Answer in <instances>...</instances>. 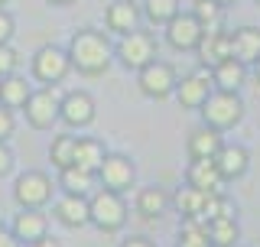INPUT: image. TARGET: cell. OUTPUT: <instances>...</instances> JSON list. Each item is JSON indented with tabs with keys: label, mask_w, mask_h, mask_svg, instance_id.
Wrapping results in <instances>:
<instances>
[{
	"label": "cell",
	"mask_w": 260,
	"mask_h": 247,
	"mask_svg": "<svg viewBox=\"0 0 260 247\" xmlns=\"http://www.w3.org/2000/svg\"><path fill=\"white\" fill-rule=\"evenodd\" d=\"M221 146H224V143H221V134L202 123L199 130H192V134H189L185 150H189V160H215Z\"/></svg>",
	"instance_id": "19"
},
{
	"label": "cell",
	"mask_w": 260,
	"mask_h": 247,
	"mask_svg": "<svg viewBox=\"0 0 260 247\" xmlns=\"http://www.w3.org/2000/svg\"><path fill=\"white\" fill-rule=\"evenodd\" d=\"M10 36H13V16L0 7V43H10Z\"/></svg>",
	"instance_id": "34"
},
{
	"label": "cell",
	"mask_w": 260,
	"mask_h": 247,
	"mask_svg": "<svg viewBox=\"0 0 260 247\" xmlns=\"http://www.w3.org/2000/svg\"><path fill=\"white\" fill-rule=\"evenodd\" d=\"M257 4H260V0H257Z\"/></svg>",
	"instance_id": "43"
},
{
	"label": "cell",
	"mask_w": 260,
	"mask_h": 247,
	"mask_svg": "<svg viewBox=\"0 0 260 247\" xmlns=\"http://www.w3.org/2000/svg\"><path fill=\"white\" fill-rule=\"evenodd\" d=\"M4 4H7V0H0V7H4Z\"/></svg>",
	"instance_id": "42"
},
{
	"label": "cell",
	"mask_w": 260,
	"mask_h": 247,
	"mask_svg": "<svg viewBox=\"0 0 260 247\" xmlns=\"http://www.w3.org/2000/svg\"><path fill=\"white\" fill-rule=\"evenodd\" d=\"M231 55L244 65L260 62V29L257 26H241L231 33Z\"/></svg>",
	"instance_id": "18"
},
{
	"label": "cell",
	"mask_w": 260,
	"mask_h": 247,
	"mask_svg": "<svg viewBox=\"0 0 260 247\" xmlns=\"http://www.w3.org/2000/svg\"><path fill=\"white\" fill-rule=\"evenodd\" d=\"M104 156H108V150H104L101 140H94V137H78L75 140V166H81V169H88V172L98 176Z\"/></svg>",
	"instance_id": "23"
},
{
	"label": "cell",
	"mask_w": 260,
	"mask_h": 247,
	"mask_svg": "<svg viewBox=\"0 0 260 247\" xmlns=\"http://www.w3.org/2000/svg\"><path fill=\"white\" fill-rule=\"evenodd\" d=\"M137 85H140V91H143L146 98H153V101H162V98L176 95L179 75H176V69H173L169 62L153 59L150 65H143V69L137 72Z\"/></svg>",
	"instance_id": "5"
},
{
	"label": "cell",
	"mask_w": 260,
	"mask_h": 247,
	"mask_svg": "<svg viewBox=\"0 0 260 247\" xmlns=\"http://www.w3.org/2000/svg\"><path fill=\"white\" fill-rule=\"evenodd\" d=\"M29 95H32V88L26 85V78H20L16 72L7 75V78H0V104H4V108H10V111L23 108V104L29 101Z\"/></svg>",
	"instance_id": "25"
},
{
	"label": "cell",
	"mask_w": 260,
	"mask_h": 247,
	"mask_svg": "<svg viewBox=\"0 0 260 247\" xmlns=\"http://www.w3.org/2000/svg\"><path fill=\"white\" fill-rule=\"evenodd\" d=\"M202 120H205V127L211 130H228V127H234L241 117H244V101H241V95L238 91H211L208 95V101L202 104Z\"/></svg>",
	"instance_id": "3"
},
{
	"label": "cell",
	"mask_w": 260,
	"mask_h": 247,
	"mask_svg": "<svg viewBox=\"0 0 260 247\" xmlns=\"http://www.w3.org/2000/svg\"><path fill=\"white\" fill-rule=\"evenodd\" d=\"M202 23L195 20L192 13H182L179 10L173 20L166 23V43L173 46V49H179V52H192V49H199V43H202Z\"/></svg>",
	"instance_id": "10"
},
{
	"label": "cell",
	"mask_w": 260,
	"mask_h": 247,
	"mask_svg": "<svg viewBox=\"0 0 260 247\" xmlns=\"http://www.w3.org/2000/svg\"><path fill=\"white\" fill-rule=\"evenodd\" d=\"M10 169H13V153H10L7 143H0V179L10 176Z\"/></svg>",
	"instance_id": "35"
},
{
	"label": "cell",
	"mask_w": 260,
	"mask_h": 247,
	"mask_svg": "<svg viewBox=\"0 0 260 247\" xmlns=\"http://www.w3.org/2000/svg\"><path fill=\"white\" fill-rule=\"evenodd\" d=\"M215 163H218L221 179H224V182H231V179H241L244 172H247L250 153L244 150V146H221V150H218V156H215Z\"/></svg>",
	"instance_id": "21"
},
{
	"label": "cell",
	"mask_w": 260,
	"mask_h": 247,
	"mask_svg": "<svg viewBox=\"0 0 260 247\" xmlns=\"http://www.w3.org/2000/svg\"><path fill=\"white\" fill-rule=\"evenodd\" d=\"M140 16L143 10L134 4V0H114V4L108 7V16H104V23H108L111 33H134L137 26H140Z\"/></svg>",
	"instance_id": "17"
},
{
	"label": "cell",
	"mask_w": 260,
	"mask_h": 247,
	"mask_svg": "<svg viewBox=\"0 0 260 247\" xmlns=\"http://www.w3.org/2000/svg\"><path fill=\"white\" fill-rule=\"evenodd\" d=\"M91 208V225L104 234H114L127 225V205H124V192H114V189H98L88 199Z\"/></svg>",
	"instance_id": "2"
},
{
	"label": "cell",
	"mask_w": 260,
	"mask_h": 247,
	"mask_svg": "<svg viewBox=\"0 0 260 247\" xmlns=\"http://www.w3.org/2000/svg\"><path fill=\"white\" fill-rule=\"evenodd\" d=\"M23 247H62V244L55 241V237H49V234H46L43 241H36V244H23Z\"/></svg>",
	"instance_id": "38"
},
{
	"label": "cell",
	"mask_w": 260,
	"mask_h": 247,
	"mask_svg": "<svg viewBox=\"0 0 260 247\" xmlns=\"http://www.w3.org/2000/svg\"><path fill=\"white\" fill-rule=\"evenodd\" d=\"M192 16L202 23V29H221V4L218 0H195L192 4Z\"/></svg>",
	"instance_id": "30"
},
{
	"label": "cell",
	"mask_w": 260,
	"mask_h": 247,
	"mask_svg": "<svg viewBox=\"0 0 260 247\" xmlns=\"http://www.w3.org/2000/svg\"><path fill=\"white\" fill-rule=\"evenodd\" d=\"M10 231L20 244H36L49 234V221L43 215V208H20V215L13 218Z\"/></svg>",
	"instance_id": "13"
},
{
	"label": "cell",
	"mask_w": 260,
	"mask_h": 247,
	"mask_svg": "<svg viewBox=\"0 0 260 247\" xmlns=\"http://www.w3.org/2000/svg\"><path fill=\"white\" fill-rule=\"evenodd\" d=\"M69 62L72 69H78L81 75L94 78V75H104L111 65V39L104 33H94V29H78L75 36L69 39Z\"/></svg>",
	"instance_id": "1"
},
{
	"label": "cell",
	"mask_w": 260,
	"mask_h": 247,
	"mask_svg": "<svg viewBox=\"0 0 260 247\" xmlns=\"http://www.w3.org/2000/svg\"><path fill=\"white\" fill-rule=\"evenodd\" d=\"M94 98L88 91H69L62 95V108H59V120L65 127H88L94 120Z\"/></svg>",
	"instance_id": "11"
},
{
	"label": "cell",
	"mask_w": 260,
	"mask_h": 247,
	"mask_svg": "<svg viewBox=\"0 0 260 247\" xmlns=\"http://www.w3.org/2000/svg\"><path fill=\"white\" fill-rule=\"evenodd\" d=\"M211 91H215V85H211V72H195V75H185L176 85L179 104H182V108H189V111H199L202 104L208 101Z\"/></svg>",
	"instance_id": "12"
},
{
	"label": "cell",
	"mask_w": 260,
	"mask_h": 247,
	"mask_svg": "<svg viewBox=\"0 0 260 247\" xmlns=\"http://www.w3.org/2000/svg\"><path fill=\"white\" fill-rule=\"evenodd\" d=\"M120 247H156V244H153L150 237H140V234H137V237H127Z\"/></svg>",
	"instance_id": "37"
},
{
	"label": "cell",
	"mask_w": 260,
	"mask_h": 247,
	"mask_svg": "<svg viewBox=\"0 0 260 247\" xmlns=\"http://www.w3.org/2000/svg\"><path fill=\"white\" fill-rule=\"evenodd\" d=\"M75 140L78 137H72V134L52 137V143H49V160H52L55 169H65V166L75 163Z\"/></svg>",
	"instance_id": "29"
},
{
	"label": "cell",
	"mask_w": 260,
	"mask_h": 247,
	"mask_svg": "<svg viewBox=\"0 0 260 247\" xmlns=\"http://www.w3.org/2000/svg\"><path fill=\"white\" fill-rule=\"evenodd\" d=\"M247 81V65L238 62L231 55V59L218 62L215 69H211V85L218 88V91H238V88Z\"/></svg>",
	"instance_id": "20"
},
{
	"label": "cell",
	"mask_w": 260,
	"mask_h": 247,
	"mask_svg": "<svg viewBox=\"0 0 260 247\" xmlns=\"http://www.w3.org/2000/svg\"><path fill=\"white\" fill-rule=\"evenodd\" d=\"M98 179H101V189H114V192H127L137 179V169H134V160L124 153H108L98 169Z\"/></svg>",
	"instance_id": "9"
},
{
	"label": "cell",
	"mask_w": 260,
	"mask_h": 247,
	"mask_svg": "<svg viewBox=\"0 0 260 247\" xmlns=\"http://www.w3.org/2000/svg\"><path fill=\"white\" fill-rule=\"evenodd\" d=\"M16 62H20V55L13 52V46L10 43H0V78L13 75V72H16Z\"/></svg>",
	"instance_id": "32"
},
{
	"label": "cell",
	"mask_w": 260,
	"mask_h": 247,
	"mask_svg": "<svg viewBox=\"0 0 260 247\" xmlns=\"http://www.w3.org/2000/svg\"><path fill=\"white\" fill-rule=\"evenodd\" d=\"M137 211H140V218L146 221H153V218H159V215H166V208L173 205V199H169V192L166 189H159V186H146L140 189V195H137Z\"/></svg>",
	"instance_id": "22"
},
{
	"label": "cell",
	"mask_w": 260,
	"mask_h": 247,
	"mask_svg": "<svg viewBox=\"0 0 260 247\" xmlns=\"http://www.w3.org/2000/svg\"><path fill=\"white\" fill-rule=\"evenodd\" d=\"M52 215L62 221L65 228H85L91 225V208H88V195H69L62 192V199H55Z\"/></svg>",
	"instance_id": "14"
},
{
	"label": "cell",
	"mask_w": 260,
	"mask_h": 247,
	"mask_svg": "<svg viewBox=\"0 0 260 247\" xmlns=\"http://www.w3.org/2000/svg\"><path fill=\"white\" fill-rule=\"evenodd\" d=\"M205 231L215 247H234V241L241 237V228L234 218H211V221H205Z\"/></svg>",
	"instance_id": "27"
},
{
	"label": "cell",
	"mask_w": 260,
	"mask_h": 247,
	"mask_svg": "<svg viewBox=\"0 0 260 247\" xmlns=\"http://www.w3.org/2000/svg\"><path fill=\"white\" fill-rule=\"evenodd\" d=\"M13 127H16V120H13V111L0 104V143H7V140L13 137Z\"/></svg>",
	"instance_id": "33"
},
{
	"label": "cell",
	"mask_w": 260,
	"mask_h": 247,
	"mask_svg": "<svg viewBox=\"0 0 260 247\" xmlns=\"http://www.w3.org/2000/svg\"><path fill=\"white\" fill-rule=\"evenodd\" d=\"M114 52H117L120 62H124V69L140 72L143 65H150L153 59H156V36H153V33H143V29L124 33Z\"/></svg>",
	"instance_id": "4"
},
{
	"label": "cell",
	"mask_w": 260,
	"mask_h": 247,
	"mask_svg": "<svg viewBox=\"0 0 260 247\" xmlns=\"http://www.w3.org/2000/svg\"><path fill=\"white\" fill-rule=\"evenodd\" d=\"M199 62L202 65H208V69H215L218 62H224V59H231V33H224V29H208V33H202V43H199Z\"/></svg>",
	"instance_id": "15"
},
{
	"label": "cell",
	"mask_w": 260,
	"mask_h": 247,
	"mask_svg": "<svg viewBox=\"0 0 260 247\" xmlns=\"http://www.w3.org/2000/svg\"><path fill=\"white\" fill-rule=\"evenodd\" d=\"M72 62L69 52L59 46H43L36 55H32V78L43 81V85H59V81L69 75Z\"/></svg>",
	"instance_id": "8"
},
{
	"label": "cell",
	"mask_w": 260,
	"mask_h": 247,
	"mask_svg": "<svg viewBox=\"0 0 260 247\" xmlns=\"http://www.w3.org/2000/svg\"><path fill=\"white\" fill-rule=\"evenodd\" d=\"M52 179L46 176V172H39V169H29V172H23L20 179H16V186H13V199L20 208H46L49 202H52Z\"/></svg>",
	"instance_id": "6"
},
{
	"label": "cell",
	"mask_w": 260,
	"mask_h": 247,
	"mask_svg": "<svg viewBox=\"0 0 260 247\" xmlns=\"http://www.w3.org/2000/svg\"><path fill=\"white\" fill-rule=\"evenodd\" d=\"M176 247H215L208 241L205 221L199 218H182V228H179V244Z\"/></svg>",
	"instance_id": "28"
},
{
	"label": "cell",
	"mask_w": 260,
	"mask_h": 247,
	"mask_svg": "<svg viewBox=\"0 0 260 247\" xmlns=\"http://www.w3.org/2000/svg\"><path fill=\"white\" fill-rule=\"evenodd\" d=\"M52 7H69V4H75V0H49Z\"/></svg>",
	"instance_id": "39"
},
{
	"label": "cell",
	"mask_w": 260,
	"mask_h": 247,
	"mask_svg": "<svg viewBox=\"0 0 260 247\" xmlns=\"http://www.w3.org/2000/svg\"><path fill=\"white\" fill-rule=\"evenodd\" d=\"M59 189L62 192H69V195H91V189H94V172H88V169H81V166H65L59 169Z\"/></svg>",
	"instance_id": "24"
},
{
	"label": "cell",
	"mask_w": 260,
	"mask_h": 247,
	"mask_svg": "<svg viewBox=\"0 0 260 247\" xmlns=\"http://www.w3.org/2000/svg\"><path fill=\"white\" fill-rule=\"evenodd\" d=\"M0 247H23L20 241L13 237V231H7V228H0Z\"/></svg>",
	"instance_id": "36"
},
{
	"label": "cell",
	"mask_w": 260,
	"mask_h": 247,
	"mask_svg": "<svg viewBox=\"0 0 260 247\" xmlns=\"http://www.w3.org/2000/svg\"><path fill=\"white\" fill-rule=\"evenodd\" d=\"M59 108H62V98H59L55 88H39V91H32L29 101L23 104L26 123L32 130H49L55 120H59Z\"/></svg>",
	"instance_id": "7"
},
{
	"label": "cell",
	"mask_w": 260,
	"mask_h": 247,
	"mask_svg": "<svg viewBox=\"0 0 260 247\" xmlns=\"http://www.w3.org/2000/svg\"><path fill=\"white\" fill-rule=\"evenodd\" d=\"M185 182L192 189H202V192H221L224 179L221 172H218V163L215 160H192L189 169H185Z\"/></svg>",
	"instance_id": "16"
},
{
	"label": "cell",
	"mask_w": 260,
	"mask_h": 247,
	"mask_svg": "<svg viewBox=\"0 0 260 247\" xmlns=\"http://www.w3.org/2000/svg\"><path fill=\"white\" fill-rule=\"evenodd\" d=\"M211 195H215V192H211ZM205 202H208V192H202V189H192V186L179 189V192L173 195V205L179 208V215H182V218H202V208H205Z\"/></svg>",
	"instance_id": "26"
},
{
	"label": "cell",
	"mask_w": 260,
	"mask_h": 247,
	"mask_svg": "<svg viewBox=\"0 0 260 247\" xmlns=\"http://www.w3.org/2000/svg\"><path fill=\"white\" fill-rule=\"evenodd\" d=\"M179 13V0H143V16L156 26H166Z\"/></svg>",
	"instance_id": "31"
},
{
	"label": "cell",
	"mask_w": 260,
	"mask_h": 247,
	"mask_svg": "<svg viewBox=\"0 0 260 247\" xmlns=\"http://www.w3.org/2000/svg\"><path fill=\"white\" fill-rule=\"evenodd\" d=\"M218 4H221V7H228V4H234V0H218Z\"/></svg>",
	"instance_id": "40"
},
{
	"label": "cell",
	"mask_w": 260,
	"mask_h": 247,
	"mask_svg": "<svg viewBox=\"0 0 260 247\" xmlns=\"http://www.w3.org/2000/svg\"><path fill=\"white\" fill-rule=\"evenodd\" d=\"M257 85H260V62H257Z\"/></svg>",
	"instance_id": "41"
}]
</instances>
